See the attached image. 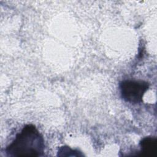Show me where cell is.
<instances>
[{"label": "cell", "mask_w": 157, "mask_h": 157, "mask_svg": "<svg viewBox=\"0 0 157 157\" xmlns=\"http://www.w3.org/2000/svg\"><path fill=\"white\" fill-rule=\"evenodd\" d=\"M45 148L42 136L33 124L25 125L6 148L10 156H39Z\"/></svg>", "instance_id": "6da1fadb"}, {"label": "cell", "mask_w": 157, "mask_h": 157, "mask_svg": "<svg viewBox=\"0 0 157 157\" xmlns=\"http://www.w3.org/2000/svg\"><path fill=\"white\" fill-rule=\"evenodd\" d=\"M148 87V83L142 80H125L120 84L122 98L125 101L133 104L142 101L143 96Z\"/></svg>", "instance_id": "7a4b0ae2"}, {"label": "cell", "mask_w": 157, "mask_h": 157, "mask_svg": "<svg viewBox=\"0 0 157 157\" xmlns=\"http://www.w3.org/2000/svg\"><path fill=\"white\" fill-rule=\"evenodd\" d=\"M141 148L140 152L147 155H151L156 151L157 140L154 137H146L140 142Z\"/></svg>", "instance_id": "3957f363"}]
</instances>
